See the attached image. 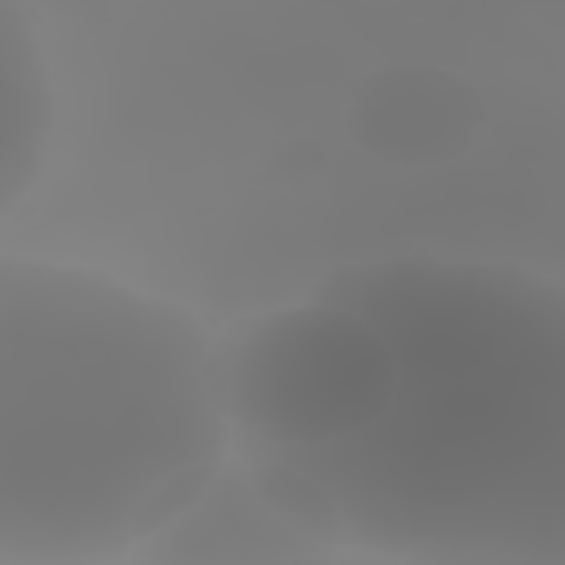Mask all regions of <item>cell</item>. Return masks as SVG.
<instances>
[{"instance_id":"8992f818","label":"cell","mask_w":565,"mask_h":565,"mask_svg":"<svg viewBox=\"0 0 565 565\" xmlns=\"http://www.w3.org/2000/svg\"><path fill=\"white\" fill-rule=\"evenodd\" d=\"M53 71L22 0H0V221L35 190L53 146Z\"/></svg>"},{"instance_id":"3957f363","label":"cell","mask_w":565,"mask_h":565,"mask_svg":"<svg viewBox=\"0 0 565 565\" xmlns=\"http://www.w3.org/2000/svg\"><path fill=\"white\" fill-rule=\"evenodd\" d=\"M216 402L238 455H296L353 437L388 402L380 331L318 296L238 322L212 344Z\"/></svg>"},{"instance_id":"6da1fadb","label":"cell","mask_w":565,"mask_h":565,"mask_svg":"<svg viewBox=\"0 0 565 565\" xmlns=\"http://www.w3.org/2000/svg\"><path fill=\"white\" fill-rule=\"evenodd\" d=\"M366 318L393 384L344 441L296 450L344 556L565 565V291L512 260L388 256L313 282Z\"/></svg>"},{"instance_id":"5b68a950","label":"cell","mask_w":565,"mask_h":565,"mask_svg":"<svg viewBox=\"0 0 565 565\" xmlns=\"http://www.w3.org/2000/svg\"><path fill=\"white\" fill-rule=\"evenodd\" d=\"M481 97L446 66H384L349 97V137L380 163L428 168L459 159L481 132Z\"/></svg>"},{"instance_id":"52a82bcc","label":"cell","mask_w":565,"mask_h":565,"mask_svg":"<svg viewBox=\"0 0 565 565\" xmlns=\"http://www.w3.org/2000/svg\"><path fill=\"white\" fill-rule=\"evenodd\" d=\"M247 459V472H252V486L260 490V499L305 539L322 543L331 556H344L340 547V516H335V503L331 494L318 486L313 472H305L296 459L287 455H243Z\"/></svg>"},{"instance_id":"277c9868","label":"cell","mask_w":565,"mask_h":565,"mask_svg":"<svg viewBox=\"0 0 565 565\" xmlns=\"http://www.w3.org/2000/svg\"><path fill=\"white\" fill-rule=\"evenodd\" d=\"M150 565H305L335 561L322 543L296 534L252 486L247 459L225 455L212 477L163 516L132 552Z\"/></svg>"},{"instance_id":"7a4b0ae2","label":"cell","mask_w":565,"mask_h":565,"mask_svg":"<svg viewBox=\"0 0 565 565\" xmlns=\"http://www.w3.org/2000/svg\"><path fill=\"white\" fill-rule=\"evenodd\" d=\"M194 309L0 252V565L124 561L230 455Z\"/></svg>"}]
</instances>
